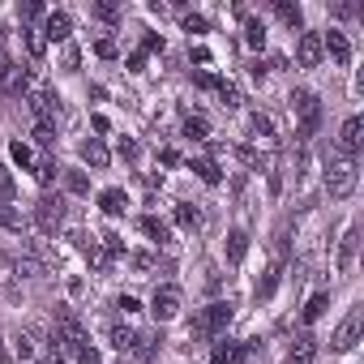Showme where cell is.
Here are the masks:
<instances>
[{"instance_id":"obj_1","label":"cell","mask_w":364,"mask_h":364,"mask_svg":"<svg viewBox=\"0 0 364 364\" xmlns=\"http://www.w3.org/2000/svg\"><path fill=\"white\" fill-rule=\"evenodd\" d=\"M326 193L334 198V202H343V198H351L355 193V159H330L326 163Z\"/></svg>"},{"instance_id":"obj_2","label":"cell","mask_w":364,"mask_h":364,"mask_svg":"<svg viewBox=\"0 0 364 364\" xmlns=\"http://www.w3.org/2000/svg\"><path fill=\"white\" fill-rule=\"evenodd\" d=\"M232 313H236V304H232V300H215L206 313H198V317H193L189 334H198V338H215V334H223V330H228Z\"/></svg>"},{"instance_id":"obj_3","label":"cell","mask_w":364,"mask_h":364,"mask_svg":"<svg viewBox=\"0 0 364 364\" xmlns=\"http://www.w3.org/2000/svg\"><path fill=\"white\" fill-rule=\"evenodd\" d=\"M291 112H296V120H300V141H309L313 133H317V124H321V103H317V95L313 90H291Z\"/></svg>"},{"instance_id":"obj_4","label":"cell","mask_w":364,"mask_h":364,"mask_svg":"<svg viewBox=\"0 0 364 364\" xmlns=\"http://www.w3.org/2000/svg\"><path fill=\"white\" fill-rule=\"evenodd\" d=\"M56 338L65 343V351H82V347H90V334H86V326H82V317L73 313V309H56Z\"/></svg>"},{"instance_id":"obj_5","label":"cell","mask_w":364,"mask_h":364,"mask_svg":"<svg viewBox=\"0 0 364 364\" xmlns=\"http://www.w3.org/2000/svg\"><path fill=\"white\" fill-rule=\"evenodd\" d=\"M180 304H185V296H180V287H171V283L154 287V296H150V313H154L159 321H171V317H180Z\"/></svg>"},{"instance_id":"obj_6","label":"cell","mask_w":364,"mask_h":364,"mask_svg":"<svg viewBox=\"0 0 364 364\" xmlns=\"http://www.w3.org/2000/svg\"><path fill=\"white\" fill-rule=\"evenodd\" d=\"M60 223H65V198H52V193L39 198V202H35V228L52 236Z\"/></svg>"},{"instance_id":"obj_7","label":"cell","mask_w":364,"mask_h":364,"mask_svg":"<svg viewBox=\"0 0 364 364\" xmlns=\"http://www.w3.org/2000/svg\"><path fill=\"white\" fill-rule=\"evenodd\" d=\"M360 330H364V309H351V313L338 321V330L330 334V347H334V351H351L355 338H360Z\"/></svg>"},{"instance_id":"obj_8","label":"cell","mask_w":364,"mask_h":364,"mask_svg":"<svg viewBox=\"0 0 364 364\" xmlns=\"http://www.w3.org/2000/svg\"><path fill=\"white\" fill-rule=\"evenodd\" d=\"M31 90V69L9 60V65H0V95H26Z\"/></svg>"},{"instance_id":"obj_9","label":"cell","mask_w":364,"mask_h":364,"mask_svg":"<svg viewBox=\"0 0 364 364\" xmlns=\"http://www.w3.org/2000/svg\"><path fill=\"white\" fill-rule=\"evenodd\" d=\"M31 112L39 116V124H43V129H52V124H56V116H60V99H56L52 90H39V95H31Z\"/></svg>"},{"instance_id":"obj_10","label":"cell","mask_w":364,"mask_h":364,"mask_svg":"<svg viewBox=\"0 0 364 364\" xmlns=\"http://www.w3.org/2000/svg\"><path fill=\"white\" fill-rule=\"evenodd\" d=\"M321 56H326V52H321V35H317V31H304L300 43H296V60H300V69H313Z\"/></svg>"},{"instance_id":"obj_11","label":"cell","mask_w":364,"mask_h":364,"mask_svg":"<svg viewBox=\"0 0 364 364\" xmlns=\"http://www.w3.org/2000/svg\"><path fill=\"white\" fill-rule=\"evenodd\" d=\"M360 146H364V120L351 116V120L343 124V133H338V150H343V159H355Z\"/></svg>"},{"instance_id":"obj_12","label":"cell","mask_w":364,"mask_h":364,"mask_svg":"<svg viewBox=\"0 0 364 364\" xmlns=\"http://www.w3.org/2000/svg\"><path fill=\"white\" fill-rule=\"evenodd\" d=\"M69 31H73V18L69 14H48L43 18V39H52V43H69Z\"/></svg>"},{"instance_id":"obj_13","label":"cell","mask_w":364,"mask_h":364,"mask_svg":"<svg viewBox=\"0 0 364 364\" xmlns=\"http://www.w3.org/2000/svg\"><path fill=\"white\" fill-rule=\"evenodd\" d=\"M355 249H360V228H347L343 240H338V257H334V266H338L343 274L355 266Z\"/></svg>"},{"instance_id":"obj_14","label":"cell","mask_w":364,"mask_h":364,"mask_svg":"<svg viewBox=\"0 0 364 364\" xmlns=\"http://www.w3.org/2000/svg\"><path fill=\"white\" fill-rule=\"evenodd\" d=\"M321 52H330V56H334V65H347V60H351V43H347V35H343V31L321 35Z\"/></svg>"},{"instance_id":"obj_15","label":"cell","mask_w":364,"mask_h":364,"mask_svg":"<svg viewBox=\"0 0 364 364\" xmlns=\"http://www.w3.org/2000/svg\"><path fill=\"white\" fill-rule=\"evenodd\" d=\"M240 355H249V343H232V338H219L215 351H210V364H236Z\"/></svg>"},{"instance_id":"obj_16","label":"cell","mask_w":364,"mask_h":364,"mask_svg":"<svg viewBox=\"0 0 364 364\" xmlns=\"http://www.w3.org/2000/svg\"><path fill=\"white\" fill-rule=\"evenodd\" d=\"M313 360H317V338L313 334H300L291 343V351H287V364H313Z\"/></svg>"},{"instance_id":"obj_17","label":"cell","mask_w":364,"mask_h":364,"mask_svg":"<svg viewBox=\"0 0 364 364\" xmlns=\"http://www.w3.org/2000/svg\"><path fill=\"white\" fill-rule=\"evenodd\" d=\"M82 159H86V163H90V167H95V171H103V167H107V159H112V154H107V146H103V141H99V137H90V141H82Z\"/></svg>"},{"instance_id":"obj_18","label":"cell","mask_w":364,"mask_h":364,"mask_svg":"<svg viewBox=\"0 0 364 364\" xmlns=\"http://www.w3.org/2000/svg\"><path fill=\"white\" fill-rule=\"evenodd\" d=\"M137 228L154 240V245H171V232H167V223L163 219H154V215H146V219H137Z\"/></svg>"},{"instance_id":"obj_19","label":"cell","mask_w":364,"mask_h":364,"mask_svg":"<svg viewBox=\"0 0 364 364\" xmlns=\"http://www.w3.org/2000/svg\"><path fill=\"white\" fill-rule=\"evenodd\" d=\"M274 14H279V22L291 26V31L304 26V14H300V5H291V0H274Z\"/></svg>"},{"instance_id":"obj_20","label":"cell","mask_w":364,"mask_h":364,"mask_svg":"<svg viewBox=\"0 0 364 364\" xmlns=\"http://www.w3.org/2000/svg\"><path fill=\"white\" fill-rule=\"evenodd\" d=\"M176 223L185 228V232H198V228H202V210L189 206V202H180V206H176Z\"/></svg>"},{"instance_id":"obj_21","label":"cell","mask_w":364,"mask_h":364,"mask_svg":"<svg viewBox=\"0 0 364 364\" xmlns=\"http://www.w3.org/2000/svg\"><path fill=\"white\" fill-rule=\"evenodd\" d=\"M99 206H103V215H124L129 198H124L120 189H107V193H99Z\"/></svg>"},{"instance_id":"obj_22","label":"cell","mask_w":364,"mask_h":364,"mask_svg":"<svg viewBox=\"0 0 364 364\" xmlns=\"http://www.w3.org/2000/svg\"><path fill=\"white\" fill-rule=\"evenodd\" d=\"M245 253H249V236L236 228V232L228 236V262H245Z\"/></svg>"},{"instance_id":"obj_23","label":"cell","mask_w":364,"mask_h":364,"mask_svg":"<svg viewBox=\"0 0 364 364\" xmlns=\"http://www.w3.org/2000/svg\"><path fill=\"white\" fill-rule=\"evenodd\" d=\"M14 355L22 360V364H35V338L22 330V334H14Z\"/></svg>"},{"instance_id":"obj_24","label":"cell","mask_w":364,"mask_h":364,"mask_svg":"<svg viewBox=\"0 0 364 364\" xmlns=\"http://www.w3.org/2000/svg\"><path fill=\"white\" fill-rule=\"evenodd\" d=\"M0 228H9V232H22L26 228L22 210H14V202H0Z\"/></svg>"},{"instance_id":"obj_25","label":"cell","mask_w":364,"mask_h":364,"mask_svg":"<svg viewBox=\"0 0 364 364\" xmlns=\"http://www.w3.org/2000/svg\"><path fill=\"white\" fill-rule=\"evenodd\" d=\"M245 43H249V48H262V43H266V26H262L257 18H249V14H245Z\"/></svg>"},{"instance_id":"obj_26","label":"cell","mask_w":364,"mask_h":364,"mask_svg":"<svg viewBox=\"0 0 364 364\" xmlns=\"http://www.w3.org/2000/svg\"><path fill=\"white\" fill-rule=\"evenodd\" d=\"M185 137H193V141H210V124H206L202 116H185Z\"/></svg>"},{"instance_id":"obj_27","label":"cell","mask_w":364,"mask_h":364,"mask_svg":"<svg viewBox=\"0 0 364 364\" xmlns=\"http://www.w3.org/2000/svg\"><path fill=\"white\" fill-rule=\"evenodd\" d=\"M253 133L266 137V141H274V133H279V129H274V116H270V112H253Z\"/></svg>"},{"instance_id":"obj_28","label":"cell","mask_w":364,"mask_h":364,"mask_svg":"<svg viewBox=\"0 0 364 364\" xmlns=\"http://www.w3.org/2000/svg\"><path fill=\"white\" fill-rule=\"evenodd\" d=\"M112 343H116L120 351H133V347H137V330H133V326H116V330H112Z\"/></svg>"},{"instance_id":"obj_29","label":"cell","mask_w":364,"mask_h":364,"mask_svg":"<svg viewBox=\"0 0 364 364\" xmlns=\"http://www.w3.org/2000/svg\"><path fill=\"white\" fill-rule=\"evenodd\" d=\"M326 304H330V296H326V291H317V296L304 304V313H300V317H304V321H317V317L326 313Z\"/></svg>"},{"instance_id":"obj_30","label":"cell","mask_w":364,"mask_h":364,"mask_svg":"<svg viewBox=\"0 0 364 364\" xmlns=\"http://www.w3.org/2000/svg\"><path fill=\"white\" fill-rule=\"evenodd\" d=\"M193 171H198V176L206 180V185H219V180H223V171H219V167H215L210 159H198V163H193Z\"/></svg>"},{"instance_id":"obj_31","label":"cell","mask_w":364,"mask_h":364,"mask_svg":"<svg viewBox=\"0 0 364 364\" xmlns=\"http://www.w3.org/2000/svg\"><path fill=\"white\" fill-rule=\"evenodd\" d=\"M65 185H69V193H90L86 171H65Z\"/></svg>"},{"instance_id":"obj_32","label":"cell","mask_w":364,"mask_h":364,"mask_svg":"<svg viewBox=\"0 0 364 364\" xmlns=\"http://www.w3.org/2000/svg\"><path fill=\"white\" fill-rule=\"evenodd\" d=\"M219 99H223V107H228V112H236V107H240V90H236L232 82H219Z\"/></svg>"},{"instance_id":"obj_33","label":"cell","mask_w":364,"mask_h":364,"mask_svg":"<svg viewBox=\"0 0 364 364\" xmlns=\"http://www.w3.org/2000/svg\"><path fill=\"white\" fill-rule=\"evenodd\" d=\"M9 154H14V163H18V167H35V154H31V146H26V141H14V146H9Z\"/></svg>"},{"instance_id":"obj_34","label":"cell","mask_w":364,"mask_h":364,"mask_svg":"<svg viewBox=\"0 0 364 364\" xmlns=\"http://www.w3.org/2000/svg\"><path fill=\"white\" fill-rule=\"evenodd\" d=\"M274 287H279V266H270V270H266V279L257 283V300H266Z\"/></svg>"},{"instance_id":"obj_35","label":"cell","mask_w":364,"mask_h":364,"mask_svg":"<svg viewBox=\"0 0 364 364\" xmlns=\"http://www.w3.org/2000/svg\"><path fill=\"white\" fill-rule=\"evenodd\" d=\"M159 343H163V334H137V347H133V351H137V355H154Z\"/></svg>"},{"instance_id":"obj_36","label":"cell","mask_w":364,"mask_h":364,"mask_svg":"<svg viewBox=\"0 0 364 364\" xmlns=\"http://www.w3.org/2000/svg\"><path fill=\"white\" fill-rule=\"evenodd\" d=\"M26 48H31V56H43V52H48V39H43V31H26Z\"/></svg>"},{"instance_id":"obj_37","label":"cell","mask_w":364,"mask_h":364,"mask_svg":"<svg viewBox=\"0 0 364 364\" xmlns=\"http://www.w3.org/2000/svg\"><path fill=\"white\" fill-rule=\"evenodd\" d=\"M14 176H9V167H0V202H14Z\"/></svg>"},{"instance_id":"obj_38","label":"cell","mask_w":364,"mask_h":364,"mask_svg":"<svg viewBox=\"0 0 364 364\" xmlns=\"http://www.w3.org/2000/svg\"><path fill=\"white\" fill-rule=\"evenodd\" d=\"M185 31H189V35H206V31H210V22H206V18H198V14H185Z\"/></svg>"},{"instance_id":"obj_39","label":"cell","mask_w":364,"mask_h":364,"mask_svg":"<svg viewBox=\"0 0 364 364\" xmlns=\"http://www.w3.org/2000/svg\"><path fill=\"white\" fill-rule=\"evenodd\" d=\"M56 171H60V167H56V163H52V159H43V163H39V167H35V176H39V180H43V185H52V180H56Z\"/></svg>"},{"instance_id":"obj_40","label":"cell","mask_w":364,"mask_h":364,"mask_svg":"<svg viewBox=\"0 0 364 364\" xmlns=\"http://www.w3.org/2000/svg\"><path fill=\"white\" fill-rule=\"evenodd\" d=\"M236 154H240V163H249V167H262V154H257V150H249V146H236Z\"/></svg>"},{"instance_id":"obj_41","label":"cell","mask_w":364,"mask_h":364,"mask_svg":"<svg viewBox=\"0 0 364 364\" xmlns=\"http://www.w3.org/2000/svg\"><path fill=\"white\" fill-rule=\"evenodd\" d=\"M60 65H65V69H77V48H73V43H65V52H60Z\"/></svg>"},{"instance_id":"obj_42","label":"cell","mask_w":364,"mask_h":364,"mask_svg":"<svg viewBox=\"0 0 364 364\" xmlns=\"http://www.w3.org/2000/svg\"><path fill=\"white\" fill-rule=\"evenodd\" d=\"M193 82H198V86H206V90H219V77H215V73H206V69H202V73H193Z\"/></svg>"},{"instance_id":"obj_43","label":"cell","mask_w":364,"mask_h":364,"mask_svg":"<svg viewBox=\"0 0 364 364\" xmlns=\"http://www.w3.org/2000/svg\"><path fill=\"white\" fill-rule=\"evenodd\" d=\"M116 150H120V159H137V141H133V137H120Z\"/></svg>"},{"instance_id":"obj_44","label":"cell","mask_w":364,"mask_h":364,"mask_svg":"<svg viewBox=\"0 0 364 364\" xmlns=\"http://www.w3.org/2000/svg\"><path fill=\"white\" fill-rule=\"evenodd\" d=\"M77 364H103V355H99L95 347H82V351H77Z\"/></svg>"},{"instance_id":"obj_45","label":"cell","mask_w":364,"mask_h":364,"mask_svg":"<svg viewBox=\"0 0 364 364\" xmlns=\"http://www.w3.org/2000/svg\"><path fill=\"white\" fill-rule=\"evenodd\" d=\"M35 141H39V146H52V141H56V133H52V129H43V124H39V129H35Z\"/></svg>"},{"instance_id":"obj_46","label":"cell","mask_w":364,"mask_h":364,"mask_svg":"<svg viewBox=\"0 0 364 364\" xmlns=\"http://www.w3.org/2000/svg\"><path fill=\"white\" fill-rule=\"evenodd\" d=\"M129 262H133V270H150V266H154V262H150V253H133Z\"/></svg>"},{"instance_id":"obj_47","label":"cell","mask_w":364,"mask_h":364,"mask_svg":"<svg viewBox=\"0 0 364 364\" xmlns=\"http://www.w3.org/2000/svg\"><path fill=\"white\" fill-rule=\"evenodd\" d=\"M95 18H103V22H112V18H116V5H95Z\"/></svg>"},{"instance_id":"obj_48","label":"cell","mask_w":364,"mask_h":364,"mask_svg":"<svg viewBox=\"0 0 364 364\" xmlns=\"http://www.w3.org/2000/svg\"><path fill=\"white\" fill-rule=\"evenodd\" d=\"M116 309H120V313H137V300H133V296H120Z\"/></svg>"},{"instance_id":"obj_49","label":"cell","mask_w":364,"mask_h":364,"mask_svg":"<svg viewBox=\"0 0 364 364\" xmlns=\"http://www.w3.org/2000/svg\"><path fill=\"white\" fill-rule=\"evenodd\" d=\"M334 14H338V18H351V14H355V5H347V0H334Z\"/></svg>"},{"instance_id":"obj_50","label":"cell","mask_w":364,"mask_h":364,"mask_svg":"<svg viewBox=\"0 0 364 364\" xmlns=\"http://www.w3.org/2000/svg\"><path fill=\"white\" fill-rule=\"evenodd\" d=\"M146 52H163V35H146Z\"/></svg>"},{"instance_id":"obj_51","label":"cell","mask_w":364,"mask_h":364,"mask_svg":"<svg viewBox=\"0 0 364 364\" xmlns=\"http://www.w3.org/2000/svg\"><path fill=\"white\" fill-rule=\"evenodd\" d=\"M99 56H107V60H112V56H116V43H112V39H99Z\"/></svg>"},{"instance_id":"obj_52","label":"cell","mask_w":364,"mask_h":364,"mask_svg":"<svg viewBox=\"0 0 364 364\" xmlns=\"http://www.w3.org/2000/svg\"><path fill=\"white\" fill-rule=\"evenodd\" d=\"M22 18H43V5H22Z\"/></svg>"},{"instance_id":"obj_53","label":"cell","mask_w":364,"mask_h":364,"mask_svg":"<svg viewBox=\"0 0 364 364\" xmlns=\"http://www.w3.org/2000/svg\"><path fill=\"white\" fill-rule=\"evenodd\" d=\"M141 65H146V52H133V56H129V69H133V73H137V69H141Z\"/></svg>"}]
</instances>
